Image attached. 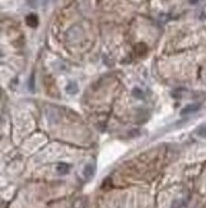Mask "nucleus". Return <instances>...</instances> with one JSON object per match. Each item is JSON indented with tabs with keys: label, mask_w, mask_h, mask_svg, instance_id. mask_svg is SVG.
<instances>
[{
	"label": "nucleus",
	"mask_w": 206,
	"mask_h": 208,
	"mask_svg": "<svg viewBox=\"0 0 206 208\" xmlns=\"http://www.w3.org/2000/svg\"><path fill=\"white\" fill-rule=\"evenodd\" d=\"M200 103H190L186 107H183L181 110V115L182 116H186V115H190V114H193V112H197L200 110Z\"/></svg>",
	"instance_id": "1"
},
{
	"label": "nucleus",
	"mask_w": 206,
	"mask_h": 208,
	"mask_svg": "<svg viewBox=\"0 0 206 208\" xmlns=\"http://www.w3.org/2000/svg\"><path fill=\"white\" fill-rule=\"evenodd\" d=\"M95 172V166H94V163H88V165H85V167H84V178L87 179V180H90V179L93 178V175Z\"/></svg>",
	"instance_id": "2"
},
{
	"label": "nucleus",
	"mask_w": 206,
	"mask_h": 208,
	"mask_svg": "<svg viewBox=\"0 0 206 208\" xmlns=\"http://www.w3.org/2000/svg\"><path fill=\"white\" fill-rule=\"evenodd\" d=\"M26 23L30 27L35 28L38 26V17L36 14H30V16H27V18H26Z\"/></svg>",
	"instance_id": "3"
},
{
	"label": "nucleus",
	"mask_w": 206,
	"mask_h": 208,
	"mask_svg": "<svg viewBox=\"0 0 206 208\" xmlns=\"http://www.w3.org/2000/svg\"><path fill=\"white\" fill-rule=\"evenodd\" d=\"M69 170H70V166L68 163H64V162L57 163V166H56V171L59 175H66L69 172Z\"/></svg>",
	"instance_id": "4"
},
{
	"label": "nucleus",
	"mask_w": 206,
	"mask_h": 208,
	"mask_svg": "<svg viewBox=\"0 0 206 208\" xmlns=\"http://www.w3.org/2000/svg\"><path fill=\"white\" fill-rule=\"evenodd\" d=\"M65 89L69 94H75L76 92H78V84H76L75 82H69Z\"/></svg>",
	"instance_id": "5"
},
{
	"label": "nucleus",
	"mask_w": 206,
	"mask_h": 208,
	"mask_svg": "<svg viewBox=\"0 0 206 208\" xmlns=\"http://www.w3.org/2000/svg\"><path fill=\"white\" fill-rule=\"evenodd\" d=\"M146 46L144 45V44H137L136 46H135V51L139 54V55H143V54H145L146 53Z\"/></svg>",
	"instance_id": "6"
},
{
	"label": "nucleus",
	"mask_w": 206,
	"mask_h": 208,
	"mask_svg": "<svg viewBox=\"0 0 206 208\" xmlns=\"http://www.w3.org/2000/svg\"><path fill=\"white\" fill-rule=\"evenodd\" d=\"M132 94L135 97H137V98H144V93H143V91H141L140 88H134Z\"/></svg>",
	"instance_id": "7"
},
{
	"label": "nucleus",
	"mask_w": 206,
	"mask_h": 208,
	"mask_svg": "<svg viewBox=\"0 0 206 208\" xmlns=\"http://www.w3.org/2000/svg\"><path fill=\"white\" fill-rule=\"evenodd\" d=\"M196 133H197V135H200V137H206V126L199 128V130L196 131Z\"/></svg>",
	"instance_id": "8"
},
{
	"label": "nucleus",
	"mask_w": 206,
	"mask_h": 208,
	"mask_svg": "<svg viewBox=\"0 0 206 208\" xmlns=\"http://www.w3.org/2000/svg\"><path fill=\"white\" fill-rule=\"evenodd\" d=\"M30 88L31 91H33V88H35V77L31 75V79H30Z\"/></svg>",
	"instance_id": "9"
},
{
	"label": "nucleus",
	"mask_w": 206,
	"mask_h": 208,
	"mask_svg": "<svg viewBox=\"0 0 206 208\" xmlns=\"http://www.w3.org/2000/svg\"><path fill=\"white\" fill-rule=\"evenodd\" d=\"M197 1H199V0H190V3H191V4H196Z\"/></svg>",
	"instance_id": "10"
}]
</instances>
